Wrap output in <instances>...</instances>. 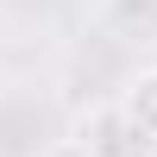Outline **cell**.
<instances>
[{"label":"cell","mask_w":157,"mask_h":157,"mask_svg":"<svg viewBox=\"0 0 157 157\" xmlns=\"http://www.w3.org/2000/svg\"><path fill=\"white\" fill-rule=\"evenodd\" d=\"M69 151H75V157H151V145L132 132V120L120 113V101L88 107L82 120L69 126Z\"/></svg>","instance_id":"cell-1"},{"label":"cell","mask_w":157,"mask_h":157,"mask_svg":"<svg viewBox=\"0 0 157 157\" xmlns=\"http://www.w3.org/2000/svg\"><path fill=\"white\" fill-rule=\"evenodd\" d=\"M120 113L132 120V132L145 138V145H157V63H151V69H138L132 82L120 88Z\"/></svg>","instance_id":"cell-2"},{"label":"cell","mask_w":157,"mask_h":157,"mask_svg":"<svg viewBox=\"0 0 157 157\" xmlns=\"http://www.w3.org/2000/svg\"><path fill=\"white\" fill-rule=\"evenodd\" d=\"M151 157H157V145H151Z\"/></svg>","instance_id":"cell-3"}]
</instances>
